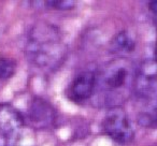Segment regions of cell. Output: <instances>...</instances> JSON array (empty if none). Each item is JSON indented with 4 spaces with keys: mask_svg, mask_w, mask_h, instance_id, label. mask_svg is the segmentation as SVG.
<instances>
[{
    "mask_svg": "<svg viewBox=\"0 0 157 146\" xmlns=\"http://www.w3.org/2000/svg\"><path fill=\"white\" fill-rule=\"evenodd\" d=\"M27 50L30 58L37 65L42 67L52 66L63 56L58 31L50 26L33 30Z\"/></svg>",
    "mask_w": 157,
    "mask_h": 146,
    "instance_id": "cell-1",
    "label": "cell"
},
{
    "mask_svg": "<svg viewBox=\"0 0 157 146\" xmlns=\"http://www.w3.org/2000/svg\"><path fill=\"white\" fill-rule=\"evenodd\" d=\"M102 130L118 144H128L133 140L135 132L122 107H112L102 120Z\"/></svg>",
    "mask_w": 157,
    "mask_h": 146,
    "instance_id": "cell-2",
    "label": "cell"
},
{
    "mask_svg": "<svg viewBox=\"0 0 157 146\" xmlns=\"http://www.w3.org/2000/svg\"><path fill=\"white\" fill-rule=\"evenodd\" d=\"M24 120L16 110L0 104V146H18Z\"/></svg>",
    "mask_w": 157,
    "mask_h": 146,
    "instance_id": "cell-3",
    "label": "cell"
},
{
    "mask_svg": "<svg viewBox=\"0 0 157 146\" xmlns=\"http://www.w3.org/2000/svg\"><path fill=\"white\" fill-rule=\"evenodd\" d=\"M96 86V77L93 72L86 71L78 74L72 81L67 96L73 102H83L92 97Z\"/></svg>",
    "mask_w": 157,
    "mask_h": 146,
    "instance_id": "cell-4",
    "label": "cell"
},
{
    "mask_svg": "<svg viewBox=\"0 0 157 146\" xmlns=\"http://www.w3.org/2000/svg\"><path fill=\"white\" fill-rule=\"evenodd\" d=\"M30 120L36 127H48L53 124L55 119V111L46 101L36 99L31 103L29 110Z\"/></svg>",
    "mask_w": 157,
    "mask_h": 146,
    "instance_id": "cell-5",
    "label": "cell"
},
{
    "mask_svg": "<svg viewBox=\"0 0 157 146\" xmlns=\"http://www.w3.org/2000/svg\"><path fill=\"white\" fill-rule=\"evenodd\" d=\"M137 90L140 95L145 97H155L156 92V77H155V69L147 71L143 70L139 74L137 81Z\"/></svg>",
    "mask_w": 157,
    "mask_h": 146,
    "instance_id": "cell-6",
    "label": "cell"
},
{
    "mask_svg": "<svg viewBox=\"0 0 157 146\" xmlns=\"http://www.w3.org/2000/svg\"><path fill=\"white\" fill-rule=\"evenodd\" d=\"M136 47L135 40L126 31L120 32L112 41V48L118 54H129L133 52Z\"/></svg>",
    "mask_w": 157,
    "mask_h": 146,
    "instance_id": "cell-7",
    "label": "cell"
},
{
    "mask_svg": "<svg viewBox=\"0 0 157 146\" xmlns=\"http://www.w3.org/2000/svg\"><path fill=\"white\" fill-rule=\"evenodd\" d=\"M127 71L124 68H118L116 69L113 73L109 75L107 77V84L108 86H110L113 89H117V88L122 87L125 84L127 79Z\"/></svg>",
    "mask_w": 157,
    "mask_h": 146,
    "instance_id": "cell-8",
    "label": "cell"
},
{
    "mask_svg": "<svg viewBox=\"0 0 157 146\" xmlns=\"http://www.w3.org/2000/svg\"><path fill=\"white\" fill-rule=\"evenodd\" d=\"M16 69V62L12 58L0 57V80H7L13 77Z\"/></svg>",
    "mask_w": 157,
    "mask_h": 146,
    "instance_id": "cell-9",
    "label": "cell"
},
{
    "mask_svg": "<svg viewBox=\"0 0 157 146\" xmlns=\"http://www.w3.org/2000/svg\"><path fill=\"white\" fill-rule=\"evenodd\" d=\"M45 5H48V7L52 8V9L56 10H70L73 9L75 2L70 1V0H55V1H46Z\"/></svg>",
    "mask_w": 157,
    "mask_h": 146,
    "instance_id": "cell-10",
    "label": "cell"
}]
</instances>
